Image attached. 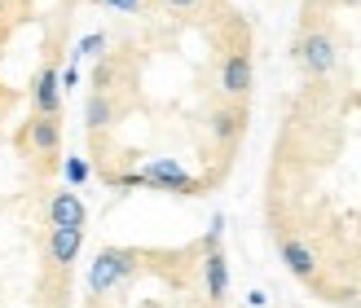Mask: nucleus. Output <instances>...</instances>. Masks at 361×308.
I'll return each mask as SVG.
<instances>
[{"mask_svg":"<svg viewBox=\"0 0 361 308\" xmlns=\"http://www.w3.org/2000/svg\"><path fill=\"white\" fill-rule=\"evenodd\" d=\"M295 58L304 66V75L313 80H326L331 70L339 66V49H335V35L331 31H304L295 40Z\"/></svg>","mask_w":361,"mask_h":308,"instance_id":"f257e3e1","label":"nucleus"},{"mask_svg":"<svg viewBox=\"0 0 361 308\" xmlns=\"http://www.w3.org/2000/svg\"><path fill=\"white\" fill-rule=\"evenodd\" d=\"M128 273H133V251L111 247V251H102V256L93 260V269H88V291H93V295H111Z\"/></svg>","mask_w":361,"mask_h":308,"instance_id":"f03ea898","label":"nucleus"},{"mask_svg":"<svg viewBox=\"0 0 361 308\" xmlns=\"http://www.w3.org/2000/svg\"><path fill=\"white\" fill-rule=\"evenodd\" d=\"M141 180H146L150 190H176V194H198V180L180 168L176 159H168V154H159V159H150L146 168H141Z\"/></svg>","mask_w":361,"mask_h":308,"instance_id":"7ed1b4c3","label":"nucleus"},{"mask_svg":"<svg viewBox=\"0 0 361 308\" xmlns=\"http://www.w3.org/2000/svg\"><path fill=\"white\" fill-rule=\"evenodd\" d=\"M18 141H27L35 154H58V146H62V123H58V115H35V119H27L23 133H18Z\"/></svg>","mask_w":361,"mask_h":308,"instance_id":"20e7f679","label":"nucleus"},{"mask_svg":"<svg viewBox=\"0 0 361 308\" xmlns=\"http://www.w3.org/2000/svg\"><path fill=\"white\" fill-rule=\"evenodd\" d=\"M88 225V207L80 203L75 190H58L49 198V229H84Z\"/></svg>","mask_w":361,"mask_h":308,"instance_id":"39448f33","label":"nucleus"},{"mask_svg":"<svg viewBox=\"0 0 361 308\" xmlns=\"http://www.w3.org/2000/svg\"><path fill=\"white\" fill-rule=\"evenodd\" d=\"M251 80H256V66H251V53L247 49L229 53V58L221 62V88H225V97H247L251 93Z\"/></svg>","mask_w":361,"mask_h":308,"instance_id":"423d86ee","label":"nucleus"},{"mask_svg":"<svg viewBox=\"0 0 361 308\" xmlns=\"http://www.w3.org/2000/svg\"><path fill=\"white\" fill-rule=\"evenodd\" d=\"M31 101H35V115H58L62 111V75L53 66H44L31 84Z\"/></svg>","mask_w":361,"mask_h":308,"instance_id":"0eeeda50","label":"nucleus"},{"mask_svg":"<svg viewBox=\"0 0 361 308\" xmlns=\"http://www.w3.org/2000/svg\"><path fill=\"white\" fill-rule=\"evenodd\" d=\"M203 278H207V300H212V304H225V295H229V260H225V251H221V247H212V251H207V260H203Z\"/></svg>","mask_w":361,"mask_h":308,"instance_id":"6e6552de","label":"nucleus"},{"mask_svg":"<svg viewBox=\"0 0 361 308\" xmlns=\"http://www.w3.org/2000/svg\"><path fill=\"white\" fill-rule=\"evenodd\" d=\"M282 264L291 269L300 282H313L317 278V256H313V247L300 242V238H286L282 242Z\"/></svg>","mask_w":361,"mask_h":308,"instance_id":"1a4fd4ad","label":"nucleus"},{"mask_svg":"<svg viewBox=\"0 0 361 308\" xmlns=\"http://www.w3.org/2000/svg\"><path fill=\"white\" fill-rule=\"evenodd\" d=\"M80 247H84V229H49V260L53 264H71L80 256Z\"/></svg>","mask_w":361,"mask_h":308,"instance_id":"9d476101","label":"nucleus"},{"mask_svg":"<svg viewBox=\"0 0 361 308\" xmlns=\"http://www.w3.org/2000/svg\"><path fill=\"white\" fill-rule=\"evenodd\" d=\"M84 123H88V133L111 128V123H115V101L93 88V93H88V101H84Z\"/></svg>","mask_w":361,"mask_h":308,"instance_id":"9b49d317","label":"nucleus"},{"mask_svg":"<svg viewBox=\"0 0 361 308\" xmlns=\"http://www.w3.org/2000/svg\"><path fill=\"white\" fill-rule=\"evenodd\" d=\"M212 133H216V141H233L243 133V111H216L212 115Z\"/></svg>","mask_w":361,"mask_h":308,"instance_id":"f8f14e48","label":"nucleus"},{"mask_svg":"<svg viewBox=\"0 0 361 308\" xmlns=\"http://www.w3.org/2000/svg\"><path fill=\"white\" fill-rule=\"evenodd\" d=\"M62 172H66V180H71V185H84V180H88V163H84L80 154H71Z\"/></svg>","mask_w":361,"mask_h":308,"instance_id":"ddd939ff","label":"nucleus"},{"mask_svg":"<svg viewBox=\"0 0 361 308\" xmlns=\"http://www.w3.org/2000/svg\"><path fill=\"white\" fill-rule=\"evenodd\" d=\"M102 49H106V35H102V31H93V35H84V40H80V49H75V53H80V58H97Z\"/></svg>","mask_w":361,"mask_h":308,"instance_id":"4468645a","label":"nucleus"},{"mask_svg":"<svg viewBox=\"0 0 361 308\" xmlns=\"http://www.w3.org/2000/svg\"><path fill=\"white\" fill-rule=\"evenodd\" d=\"M106 9H119V13H141V0H97Z\"/></svg>","mask_w":361,"mask_h":308,"instance_id":"2eb2a0df","label":"nucleus"},{"mask_svg":"<svg viewBox=\"0 0 361 308\" xmlns=\"http://www.w3.org/2000/svg\"><path fill=\"white\" fill-rule=\"evenodd\" d=\"M164 5H168V9H194L198 0H164Z\"/></svg>","mask_w":361,"mask_h":308,"instance_id":"dca6fc26","label":"nucleus"},{"mask_svg":"<svg viewBox=\"0 0 361 308\" xmlns=\"http://www.w3.org/2000/svg\"><path fill=\"white\" fill-rule=\"evenodd\" d=\"M309 5H322V0H309Z\"/></svg>","mask_w":361,"mask_h":308,"instance_id":"f3484780","label":"nucleus"}]
</instances>
